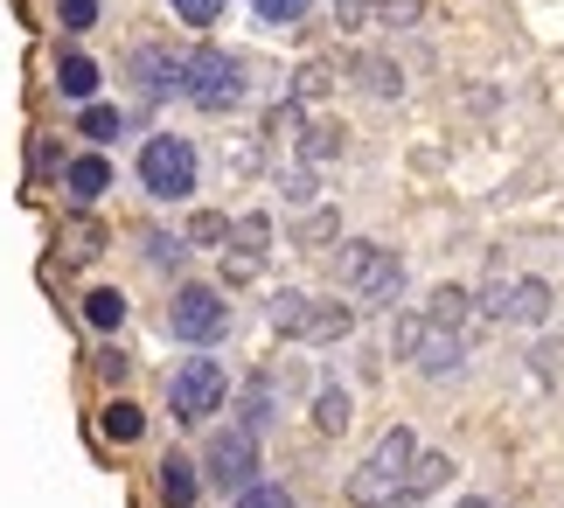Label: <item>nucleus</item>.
Listing matches in <instances>:
<instances>
[{
    "mask_svg": "<svg viewBox=\"0 0 564 508\" xmlns=\"http://www.w3.org/2000/svg\"><path fill=\"white\" fill-rule=\"evenodd\" d=\"M460 508H502V501H481V495H467V501H460Z\"/></svg>",
    "mask_w": 564,
    "mask_h": 508,
    "instance_id": "a19ab883",
    "label": "nucleus"
},
{
    "mask_svg": "<svg viewBox=\"0 0 564 508\" xmlns=\"http://www.w3.org/2000/svg\"><path fill=\"white\" fill-rule=\"evenodd\" d=\"M167 327H175V342H188V348H216L230 335V306H224L216 285H182V293L167 300Z\"/></svg>",
    "mask_w": 564,
    "mask_h": 508,
    "instance_id": "423d86ee",
    "label": "nucleus"
},
{
    "mask_svg": "<svg viewBox=\"0 0 564 508\" xmlns=\"http://www.w3.org/2000/svg\"><path fill=\"white\" fill-rule=\"evenodd\" d=\"M63 188H70L77 203H98V195L112 188V161H105V153H77V161L63 167Z\"/></svg>",
    "mask_w": 564,
    "mask_h": 508,
    "instance_id": "4468645a",
    "label": "nucleus"
},
{
    "mask_svg": "<svg viewBox=\"0 0 564 508\" xmlns=\"http://www.w3.org/2000/svg\"><path fill=\"white\" fill-rule=\"evenodd\" d=\"M203 474H209V488H224V495H245L251 480H258V439L251 432H216L209 439V453H203Z\"/></svg>",
    "mask_w": 564,
    "mask_h": 508,
    "instance_id": "0eeeda50",
    "label": "nucleus"
},
{
    "mask_svg": "<svg viewBox=\"0 0 564 508\" xmlns=\"http://www.w3.org/2000/svg\"><path fill=\"white\" fill-rule=\"evenodd\" d=\"M126 77H133V91L147 105L182 98V56L167 50V42H133V50H126Z\"/></svg>",
    "mask_w": 564,
    "mask_h": 508,
    "instance_id": "6e6552de",
    "label": "nucleus"
},
{
    "mask_svg": "<svg viewBox=\"0 0 564 508\" xmlns=\"http://www.w3.org/2000/svg\"><path fill=\"white\" fill-rule=\"evenodd\" d=\"M411 363H419V377L453 383V377L467 369V335H460V327H432V321H425V335H419V348H411Z\"/></svg>",
    "mask_w": 564,
    "mask_h": 508,
    "instance_id": "9d476101",
    "label": "nucleus"
},
{
    "mask_svg": "<svg viewBox=\"0 0 564 508\" xmlns=\"http://www.w3.org/2000/svg\"><path fill=\"white\" fill-rule=\"evenodd\" d=\"M272 418H279V383H272V369H258V377H245V390H237V432H272Z\"/></svg>",
    "mask_w": 564,
    "mask_h": 508,
    "instance_id": "f8f14e48",
    "label": "nucleus"
},
{
    "mask_svg": "<svg viewBox=\"0 0 564 508\" xmlns=\"http://www.w3.org/2000/svg\"><path fill=\"white\" fill-rule=\"evenodd\" d=\"M140 251L154 258L161 272H175V264H182V237H161V230H147V237H140Z\"/></svg>",
    "mask_w": 564,
    "mask_h": 508,
    "instance_id": "7c9ffc66",
    "label": "nucleus"
},
{
    "mask_svg": "<svg viewBox=\"0 0 564 508\" xmlns=\"http://www.w3.org/2000/svg\"><path fill=\"white\" fill-rule=\"evenodd\" d=\"M370 14L390 21V29H411V21H419V0H370Z\"/></svg>",
    "mask_w": 564,
    "mask_h": 508,
    "instance_id": "72a5a7b5",
    "label": "nucleus"
},
{
    "mask_svg": "<svg viewBox=\"0 0 564 508\" xmlns=\"http://www.w3.org/2000/svg\"><path fill=\"white\" fill-rule=\"evenodd\" d=\"M98 377L105 383H126V356H119V348H105V356H98Z\"/></svg>",
    "mask_w": 564,
    "mask_h": 508,
    "instance_id": "58836bf2",
    "label": "nucleus"
},
{
    "mask_svg": "<svg viewBox=\"0 0 564 508\" xmlns=\"http://www.w3.org/2000/svg\"><path fill=\"white\" fill-rule=\"evenodd\" d=\"M98 432L112 439V446H140V439H147V411H140V404H126V397H119V404H105Z\"/></svg>",
    "mask_w": 564,
    "mask_h": 508,
    "instance_id": "a211bd4d",
    "label": "nucleus"
},
{
    "mask_svg": "<svg viewBox=\"0 0 564 508\" xmlns=\"http://www.w3.org/2000/svg\"><path fill=\"white\" fill-rule=\"evenodd\" d=\"M265 245H272V216H265V209H251L245 224L230 230V251H251V258H265Z\"/></svg>",
    "mask_w": 564,
    "mask_h": 508,
    "instance_id": "b1692460",
    "label": "nucleus"
},
{
    "mask_svg": "<svg viewBox=\"0 0 564 508\" xmlns=\"http://www.w3.org/2000/svg\"><path fill=\"white\" fill-rule=\"evenodd\" d=\"M314 293H272V306H265V321L279 327L286 342H307V327H314Z\"/></svg>",
    "mask_w": 564,
    "mask_h": 508,
    "instance_id": "ddd939ff",
    "label": "nucleus"
},
{
    "mask_svg": "<svg viewBox=\"0 0 564 508\" xmlns=\"http://www.w3.org/2000/svg\"><path fill=\"white\" fill-rule=\"evenodd\" d=\"M335 272L356 285V300H370V306H390L404 293V264H398V251H383V245H370V237H356V245H341L335 251Z\"/></svg>",
    "mask_w": 564,
    "mask_h": 508,
    "instance_id": "20e7f679",
    "label": "nucleus"
},
{
    "mask_svg": "<svg viewBox=\"0 0 564 508\" xmlns=\"http://www.w3.org/2000/svg\"><path fill=\"white\" fill-rule=\"evenodd\" d=\"M356 84H362V91H377V98H398V91H404L398 71H390L383 56H362V63H356Z\"/></svg>",
    "mask_w": 564,
    "mask_h": 508,
    "instance_id": "a878e982",
    "label": "nucleus"
},
{
    "mask_svg": "<svg viewBox=\"0 0 564 508\" xmlns=\"http://www.w3.org/2000/svg\"><path fill=\"white\" fill-rule=\"evenodd\" d=\"M230 397V369L216 356H188L175 377H167V411L182 418V425H203V418Z\"/></svg>",
    "mask_w": 564,
    "mask_h": 508,
    "instance_id": "39448f33",
    "label": "nucleus"
},
{
    "mask_svg": "<svg viewBox=\"0 0 564 508\" xmlns=\"http://www.w3.org/2000/svg\"><path fill=\"white\" fill-rule=\"evenodd\" d=\"M84 321H91L98 335H119L126 327V293L119 285H91V293H84Z\"/></svg>",
    "mask_w": 564,
    "mask_h": 508,
    "instance_id": "dca6fc26",
    "label": "nucleus"
},
{
    "mask_svg": "<svg viewBox=\"0 0 564 508\" xmlns=\"http://www.w3.org/2000/svg\"><path fill=\"white\" fill-rule=\"evenodd\" d=\"M557 363H564V348H557V342H544V348H536V377H551Z\"/></svg>",
    "mask_w": 564,
    "mask_h": 508,
    "instance_id": "ea45409f",
    "label": "nucleus"
},
{
    "mask_svg": "<svg viewBox=\"0 0 564 508\" xmlns=\"http://www.w3.org/2000/svg\"><path fill=\"white\" fill-rule=\"evenodd\" d=\"M300 153H307V161H335V153H341V126L335 119L300 126Z\"/></svg>",
    "mask_w": 564,
    "mask_h": 508,
    "instance_id": "4be33fe9",
    "label": "nucleus"
},
{
    "mask_svg": "<svg viewBox=\"0 0 564 508\" xmlns=\"http://www.w3.org/2000/svg\"><path fill=\"white\" fill-rule=\"evenodd\" d=\"M63 167H70V161H63L56 140H35V147H29V174H35V182H42V174H63Z\"/></svg>",
    "mask_w": 564,
    "mask_h": 508,
    "instance_id": "473e14b6",
    "label": "nucleus"
},
{
    "mask_svg": "<svg viewBox=\"0 0 564 508\" xmlns=\"http://www.w3.org/2000/svg\"><path fill=\"white\" fill-rule=\"evenodd\" d=\"M279 188H286V195H300V203H307V195H314V174H307V167H286V182H279Z\"/></svg>",
    "mask_w": 564,
    "mask_h": 508,
    "instance_id": "4c0bfd02",
    "label": "nucleus"
},
{
    "mask_svg": "<svg viewBox=\"0 0 564 508\" xmlns=\"http://www.w3.org/2000/svg\"><path fill=\"white\" fill-rule=\"evenodd\" d=\"M314 432L321 439H341V432H349V390H341V383H321L314 390Z\"/></svg>",
    "mask_w": 564,
    "mask_h": 508,
    "instance_id": "f3484780",
    "label": "nucleus"
},
{
    "mask_svg": "<svg viewBox=\"0 0 564 508\" xmlns=\"http://www.w3.org/2000/svg\"><path fill=\"white\" fill-rule=\"evenodd\" d=\"M446 480H453V460H446V453H419V467H411L404 495H411V501H425L432 488H446Z\"/></svg>",
    "mask_w": 564,
    "mask_h": 508,
    "instance_id": "aec40b11",
    "label": "nucleus"
},
{
    "mask_svg": "<svg viewBox=\"0 0 564 508\" xmlns=\"http://www.w3.org/2000/svg\"><path fill=\"white\" fill-rule=\"evenodd\" d=\"M349 327H356V314H349V306H341V300H321V306H314V327H307V342H341Z\"/></svg>",
    "mask_w": 564,
    "mask_h": 508,
    "instance_id": "412c9836",
    "label": "nucleus"
},
{
    "mask_svg": "<svg viewBox=\"0 0 564 508\" xmlns=\"http://www.w3.org/2000/svg\"><path fill=\"white\" fill-rule=\"evenodd\" d=\"M237 508H293V495L279 488V480H251V488L237 495Z\"/></svg>",
    "mask_w": 564,
    "mask_h": 508,
    "instance_id": "c756f323",
    "label": "nucleus"
},
{
    "mask_svg": "<svg viewBox=\"0 0 564 508\" xmlns=\"http://www.w3.org/2000/svg\"><path fill=\"white\" fill-rule=\"evenodd\" d=\"M258 264H265V258H251V251H230V258H224V279H230V285H251V279H258Z\"/></svg>",
    "mask_w": 564,
    "mask_h": 508,
    "instance_id": "c9c22d12",
    "label": "nucleus"
},
{
    "mask_svg": "<svg viewBox=\"0 0 564 508\" xmlns=\"http://www.w3.org/2000/svg\"><path fill=\"white\" fill-rule=\"evenodd\" d=\"M140 182H147L154 203H182V195H195V182H203V161H195V147L182 132H154V140L140 147Z\"/></svg>",
    "mask_w": 564,
    "mask_h": 508,
    "instance_id": "7ed1b4c3",
    "label": "nucleus"
},
{
    "mask_svg": "<svg viewBox=\"0 0 564 508\" xmlns=\"http://www.w3.org/2000/svg\"><path fill=\"white\" fill-rule=\"evenodd\" d=\"M77 132H84L91 147H105V140H119V132H126V119L112 112V105H84V112H77Z\"/></svg>",
    "mask_w": 564,
    "mask_h": 508,
    "instance_id": "5701e85b",
    "label": "nucleus"
},
{
    "mask_svg": "<svg viewBox=\"0 0 564 508\" xmlns=\"http://www.w3.org/2000/svg\"><path fill=\"white\" fill-rule=\"evenodd\" d=\"M419 335H425V314H404L398 321V356L411 363V348H419Z\"/></svg>",
    "mask_w": 564,
    "mask_h": 508,
    "instance_id": "e433bc0d",
    "label": "nucleus"
},
{
    "mask_svg": "<svg viewBox=\"0 0 564 508\" xmlns=\"http://www.w3.org/2000/svg\"><path fill=\"white\" fill-rule=\"evenodd\" d=\"M488 321H516V327H544L551 321V285L544 279H516V285H488V293H474Z\"/></svg>",
    "mask_w": 564,
    "mask_h": 508,
    "instance_id": "1a4fd4ad",
    "label": "nucleus"
},
{
    "mask_svg": "<svg viewBox=\"0 0 564 508\" xmlns=\"http://www.w3.org/2000/svg\"><path fill=\"white\" fill-rule=\"evenodd\" d=\"M167 8H175V14L188 21V29H209V21H224L230 0H167Z\"/></svg>",
    "mask_w": 564,
    "mask_h": 508,
    "instance_id": "c85d7f7f",
    "label": "nucleus"
},
{
    "mask_svg": "<svg viewBox=\"0 0 564 508\" xmlns=\"http://www.w3.org/2000/svg\"><path fill=\"white\" fill-rule=\"evenodd\" d=\"M314 98H328V63H300L293 71V105H314Z\"/></svg>",
    "mask_w": 564,
    "mask_h": 508,
    "instance_id": "cd10ccee",
    "label": "nucleus"
},
{
    "mask_svg": "<svg viewBox=\"0 0 564 508\" xmlns=\"http://www.w3.org/2000/svg\"><path fill=\"white\" fill-rule=\"evenodd\" d=\"M154 488H161V508H195V501H203V467L175 446V453H161Z\"/></svg>",
    "mask_w": 564,
    "mask_h": 508,
    "instance_id": "9b49d317",
    "label": "nucleus"
},
{
    "mask_svg": "<svg viewBox=\"0 0 564 508\" xmlns=\"http://www.w3.org/2000/svg\"><path fill=\"white\" fill-rule=\"evenodd\" d=\"M188 237H195V245H230V216L203 209V216H195V224H188Z\"/></svg>",
    "mask_w": 564,
    "mask_h": 508,
    "instance_id": "2f4dec72",
    "label": "nucleus"
},
{
    "mask_svg": "<svg viewBox=\"0 0 564 508\" xmlns=\"http://www.w3.org/2000/svg\"><path fill=\"white\" fill-rule=\"evenodd\" d=\"M56 21H63V29H91V21H98V0H56Z\"/></svg>",
    "mask_w": 564,
    "mask_h": 508,
    "instance_id": "f704fd0d",
    "label": "nucleus"
},
{
    "mask_svg": "<svg viewBox=\"0 0 564 508\" xmlns=\"http://www.w3.org/2000/svg\"><path fill=\"white\" fill-rule=\"evenodd\" d=\"M467 314H474V293H467V285H440L432 306H425L432 327H467Z\"/></svg>",
    "mask_w": 564,
    "mask_h": 508,
    "instance_id": "6ab92c4d",
    "label": "nucleus"
},
{
    "mask_svg": "<svg viewBox=\"0 0 564 508\" xmlns=\"http://www.w3.org/2000/svg\"><path fill=\"white\" fill-rule=\"evenodd\" d=\"M293 237H300V245H335V237H341V216L335 209H307L293 224Z\"/></svg>",
    "mask_w": 564,
    "mask_h": 508,
    "instance_id": "393cba45",
    "label": "nucleus"
},
{
    "mask_svg": "<svg viewBox=\"0 0 564 508\" xmlns=\"http://www.w3.org/2000/svg\"><path fill=\"white\" fill-rule=\"evenodd\" d=\"M182 91L203 105V112H230V105H245V63L230 50H216V42H195L182 56Z\"/></svg>",
    "mask_w": 564,
    "mask_h": 508,
    "instance_id": "f03ea898",
    "label": "nucleus"
},
{
    "mask_svg": "<svg viewBox=\"0 0 564 508\" xmlns=\"http://www.w3.org/2000/svg\"><path fill=\"white\" fill-rule=\"evenodd\" d=\"M258 21H272V29H293V21H307L314 14V0H251Z\"/></svg>",
    "mask_w": 564,
    "mask_h": 508,
    "instance_id": "bb28decb",
    "label": "nucleus"
},
{
    "mask_svg": "<svg viewBox=\"0 0 564 508\" xmlns=\"http://www.w3.org/2000/svg\"><path fill=\"white\" fill-rule=\"evenodd\" d=\"M56 91L70 98V105H84V98H98V63L84 56V50H63V56H56Z\"/></svg>",
    "mask_w": 564,
    "mask_h": 508,
    "instance_id": "2eb2a0df",
    "label": "nucleus"
},
{
    "mask_svg": "<svg viewBox=\"0 0 564 508\" xmlns=\"http://www.w3.org/2000/svg\"><path fill=\"white\" fill-rule=\"evenodd\" d=\"M411 467H419V432H411V425H390V432L377 439V453L349 474V501H356V508H390V501L404 495Z\"/></svg>",
    "mask_w": 564,
    "mask_h": 508,
    "instance_id": "f257e3e1",
    "label": "nucleus"
}]
</instances>
